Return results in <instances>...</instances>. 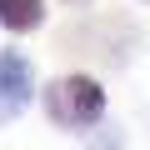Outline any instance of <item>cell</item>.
<instances>
[{
    "label": "cell",
    "instance_id": "1",
    "mask_svg": "<svg viewBox=\"0 0 150 150\" xmlns=\"http://www.w3.org/2000/svg\"><path fill=\"white\" fill-rule=\"evenodd\" d=\"M105 110V90L90 80V75H65V80H55L45 90V115L65 130H85L95 125Z\"/></svg>",
    "mask_w": 150,
    "mask_h": 150
},
{
    "label": "cell",
    "instance_id": "2",
    "mask_svg": "<svg viewBox=\"0 0 150 150\" xmlns=\"http://www.w3.org/2000/svg\"><path fill=\"white\" fill-rule=\"evenodd\" d=\"M30 105V60H20L15 50L0 55V120H10Z\"/></svg>",
    "mask_w": 150,
    "mask_h": 150
},
{
    "label": "cell",
    "instance_id": "3",
    "mask_svg": "<svg viewBox=\"0 0 150 150\" xmlns=\"http://www.w3.org/2000/svg\"><path fill=\"white\" fill-rule=\"evenodd\" d=\"M45 20V0H0V25L10 35H30Z\"/></svg>",
    "mask_w": 150,
    "mask_h": 150
}]
</instances>
